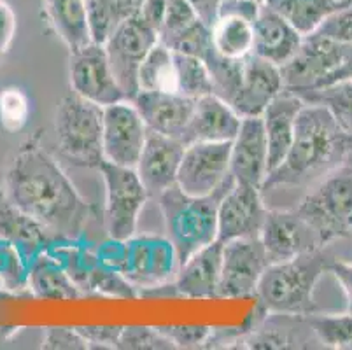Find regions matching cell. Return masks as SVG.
<instances>
[{
  "label": "cell",
  "instance_id": "obj_40",
  "mask_svg": "<svg viewBox=\"0 0 352 350\" xmlns=\"http://www.w3.org/2000/svg\"><path fill=\"white\" fill-rule=\"evenodd\" d=\"M200 19V14L195 6L188 0H166L165 19L160 30V43L166 44L168 41L186 30L188 27Z\"/></svg>",
  "mask_w": 352,
  "mask_h": 350
},
{
  "label": "cell",
  "instance_id": "obj_31",
  "mask_svg": "<svg viewBox=\"0 0 352 350\" xmlns=\"http://www.w3.org/2000/svg\"><path fill=\"white\" fill-rule=\"evenodd\" d=\"M94 43L105 44L121 23L137 14L142 0H86Z\"/></svg>",
  "mask_w": 352,
  "mask_h": 350
},
{
  "label": "cell",
  "instance_id": "obj_49",
  "mask_svg": "<svg viewBox=\"0 0 352 350\" xmlns=\"http://www.w3.org/2000/svg\"><path fill=\"white\" fill-rule=\"evenodd\" d=\"M188 2H191V4L195 6V9H197L198 14H200V18L204 19V21L212 25L214 18H216L219 0H188Z\"/></svg>",
  "mask_w": 352,
  "mask_h": 350
},
{
  "label": "cell",
  "instance_id": "obj_11",
  "mask_svg": "<svg viewBox=\"0 0 352 350\" xmlns=\"http://www.w3.org/2000/svg\"><path fill=\"white\" fill-rule=\"evenodd\" d=\"M158 41L160 35L135 14L121 23L104 44L126 100H133L139 95V69Z\"/></svg>",
  "mask_w": 352,
  "mask_h": 350
},
{
  "label": "cell",
  "instance_id": "obj_28",
  "mask_svg": "<svg viewBox=\"0 0 352 350\" xmlns=\"http://www.w3.org/2000/svg\"><path fill=\"white\" fill-rule=\"evenodd\" d=\"M43 8L47 23L70 53L94 43L86 0H43Z\"/></svg>",
  "mask_w": 352,
  "mask_h": 350
},
{
  "label": "cell",
  "instance_id": "obj_4",
  "mask_svg": "<svg viewBox=\"0 0 352 350\" xmlns=\"http://www.w3.org/2000/svg\"><path fill=\"white\" fill-rule=\"evenodd\" d=\"M233 184L235 179L230 175L225 184L209 197H190L177 184L160 195L166 237L174 243L179 265L217 240V208Z\"/></svg>",
  "mask_w": 352,
  "mask_h": 350
},
{
  "label": "cell",
  "instance_id": "obj_48",
  "mask_svg": "<svg viewBox=\"0 0 352 350\" xmlns=\"http://www.w3.org/2000/svg\"><path fill=\"white\" fill-rule=\"evenodd\" d=\"M329 274L337 278V282L340 284L342 291L345 294V300H347V308L345 312L352 316V263L340 261V259H333L331 265H329Z\"/></svg>",
  "mask_w": 352,
  "mask_h": 350
},
{
  "label": "cell",
  "instance_id": "obj_34",
  "mask_svg": "<svg viewBox=\"0 0 352 350\" xmlns=\"http://www.w3.org/2000/svg\"><path fill=\"white\" fill-rule=\"evenodd\" d=\"M30 261L8 237L0 235V291L20 294L28 289Z\"/></svg>",
  "mask_w": 352,
  "mask_h": 350
},
{
  "label": "cell",
  "instance_id": "obj_5",
  "mask_svg": "<svg viewBox=\"0 0 352 350\" xmlns=\"http://www.w3.org/2000/svg\"><path fill=\"white\" fill-rule=\"evenodd\" d=\"M56 144L63 158L82 168H100L104 158V107L70 93L54 116Z\"/></svg>",
  "mask_w": 352,
  "mask_h": 350
},
{
  "label": "cell",
  "instance_id": "obj_25",
  "mask_svg": "<svg viewBox=\"0 0 352 350\" xmlns=\"http://www.w3.org/2000/svg\"><path fill=\"white\" fill-rule=\"evenodd\" d=\"M242 118L235 109L217 95L201 96L195 100L193 116L182 142H232L239 131Z\"/></svg>",
  "mask_w": 352,
  "mask_h": 350
},
{
  "label": "cell",
  "instance_id": "obj_43",
  "mask_svg": "<svg viewBox=\"0 0 352 350\" xmlns=\"http://www.w3.org/2000/svg\"><path fill=\"white\" fill-rule=\"evenodd\" d=\"M316 34L331 39L335 43L352 46V0L345 8L333 12L324 23L318 28Z\"/></svg>",
  "mask_w": 352,
  "mask_h": 350
},
{
  "label": "cell",
  "instance_id": "obj_52",
  "mask_svg": "<svg viewBox=\"0 0 352 350\" xmlns=\"http://www.w3.org/2000/svg\"><path fill=\"white\" fill-rule=\"evenodd\" d=\"M261 2H263V0H261Z\"/></svg>",
  "mask_w": 352,
  "mask_h": 350
},
{
  "label": "cell",
  "instance_id": "obj_26",
  "mask_svg": "<svg viewBox=\"0 0 352 350\" xmlns=\"http://www.w3.org/2000/svg\"><path fill=\"white\" fill-rule=\"evenodd\" d=\"M302 41L303 35L294 30L283 16L265 4L261 6V11L254 21L252 54L268 60L274 65L283 67L298 51Z\"/></svg>",
  "mask_w": 352,
  "mask_h": 350
},
{
  "label": "cell",
  "instance_id": "obj_12",
  "mask_svg": "<svg viewBox=\"0 0 352 350\" xmlns=\"http://www.w3.org/2000/svg\"><path fill=\"white\" fill-rule=\"evenodd\" d=\"M69 81L72 93L102 107L126 100L104 44L91 43L70 53Z\"/></svg>",
  "mask_w": 352,
  "mask_h": 350
},
{
  "label": "cell",
  "instance_id": "obj_27",
  "mask_svg": "<svg viewBox=\"0 0 352 350\" xmlns=\"http://www.w3.org/2000/svg\"><path fill=\"white\" fill-rule=\"evenodd\" d=\"M0 235L8 237L20 247L30 265L37 256L46 252L53 243L62 240L16 207L6 197L4 189H0Z\"/></svg>",
  "mask_w": 352,
  "mask_h": 350
},
{
  "label": "cell",
  "instance_id": "obj_2",
  "mask_svg": "<svg viewBox=\"0 0 352 350\" xmlns=\"http://www.w3.org/2000/svg\"><path fill=\"white\" fill-rule=\"evenodd\" d=\"M349 131L331 112L318 104H305L296 121L289 153L265 179L261 191L280 186H314L324 175L344 165Z\"/></svg>",
  "mask_w": 352,
  "mask_h": 350
},
{
  "label": "cell",
  "instance_id": "obj_6",
  "mask_svg": "<svg viewBox=\"0 0 352 350\" xmlns=\"http://www.w3.org/2000/svg\"><path fill=\"white\" fill-rule=\"evenodd\" d=\"M294 208L309 221L324 247L352 237V170L342 165L329 172Z\"/></svg>",
  "mask_w": 352,
  "mask_h": 350
},
{
  "label": "cell",
  "instance_id": "obj_20",
  "mask_svg": "<svg viewBox=\"0 0 352 350\" xmlns=\"http://www.w3.org/2000/svg\"><path fill=\"white\" fill-rule=\"evenodd\" d=\"M230 173L239 184L263 188L268 175V140L261 116L242 118L232 140Z\"/></svg>",
  "mask_w": 352,
  "mask_h": 350
},
{
  "label": "cell",
  "instance_id": "obj_1",
  "mask_svg": "<svg viewBox=\"0 0 352 350\" xmlns=\"http://www.w3.org/2000/svg\"><path fill=\"white\" fill-rule=\"evenodd\" d=\"M6 197L53 235L81 240L95 207L81 197L58 162L41 146L39 135L12 156L4 181Z\"/></svg>",
  "mask_w": 352,
  "mask_h": 350
},
{
  "label": "cell",
  "instance_id": "obj_23",
  "mask_svg": "<svg viewBox=\"0 0 352 350\" xmlns=\"http://www.w3.org/2000/svg\"><path fill=\"white\" fill-rule=\"evenodd\" d=\"M147 130L184 140L195 100L175 91H139L133 98Z\"/></svg>",
  "mask_w": 352,
  "mask_h": 350
},
{
  "label": "cell",
  "instance_id": "obj_47",
  "mask_svg": "<svg viewBox=\"0 0 352 350\" xmlns=\"http://www.w3.org/2000/svg\"><path fill=\"white\" fill-rule=\"evenodd\" d=\"M165 11L166 0H142V4H140L139 11H137V16L142 19L147 27L153 28L160 35L163 19H165Z\"/></svg>",
  "mask_w": 352,
  "mask_h": 350
},
{
  "label": "cell",
  "instance_id": "obj_18",
  "mask_svg": "<svg viewBox=\"0 0 352 350\" xmlns=\"http://www.w3.org/2000/svg\"><path fill=\"white\" fill-rule=\"evenodd\" d=\"M267 214L261 189L235 182L217 208V240L225 243L236 239H258Z\"/></svg>",
  "mask_w": 352,
  "mask_h": 350
},
{
  "label": "cell",
  "instance_id": "obj_45",
  "mask_svg": "<svg viewBox=\"0 0 352 350\" xmlns=\"http://www.w3.org/2000/svg\"><path fill=\"white\" fill-rule=\"evenodd\" d=\"M88 342L89 349H118L121 338V326H78L76 327Z\"/></svg>",
  "mask_w": 352,
  "mask_h": 350
},
{
  "label": "cell",
  "instance_id": "obj_50",
  "mask_svg": "<svg viewBox=\"0 0 352 350\" xmlns=\"http://www.w3.org/2000/svg\"><path fill=\"white\" fill-rule=\"evenodd\" d=\"M344 79H352V46H345V58L340 69L333 74L328 85H333L337 81H344ZM326 85V86H328Z\"/></svg>",
  "mask_w": 352,
  "mask_h": 350
},
{
  "label": "cell",
  "instance_id": "obj_51",
  "mask_svg": "<svg viewBox=\"0 0 352 350\" xmlns=\"http://www.w3.org/2000/svg\"><path fill=\"white\" fill-rule=\"evenodd\" d=\"M344 166L352 170V133H349V144H347V153L344 158Z\"/></svg>",
  "mask_w": 352,
  "mask_h": 350
},
{
  "label": "cell",
  "instance_id": "obj_35",
  "mask_svg": "<svg viewBox=\"0 0 352 350\" xmlns=\"http://www.w3.org/2000/svg\"><path fill=\"white\" fill-rule=\"evenodd\" d=\"M175 76H177V93L188 96L191 100H198L201 96L214 93L212 79L204 60L190 54L174 53Z\"/></svg>",
  "mask_w": 352,
  "mask_h": 350
},
{
  "label": "cell",
  "instance_id": "obj_10",
  "mask_svg": "<svg viewBox=\"0 0 352 350\" xmlns=\"http://www.w3.org/2000/svg\"><path fill=\"white\" fill-rule=\"evenodd\" d=\"M47 252L63 263L82 294H105V296L114 298L139 296L137 289L123 275L114 270L105 268L98 261L97 252L85 249L81 240L62 239L53 243Z\"/></svg>",
  "mask_w": 352,
  "mask_h": 350
},
{
  "label": "cell",
  "instance_id": "obj_38",
  "mask_svg": "<svg viewBox=\"0 0 352 350\" xmlns=\"http://www.w3.org/2000/svg\"><path fill=\"white\" fill-rule=\"evenodd\" d=\"M30 118V100L27 93L16 86L0 89V127L9 133L20 131Z\"/></svg>",
  "mask_w": 352,
  "mask_h": 350
},
{
  "label": "cell",
  "instance_id": "obj_42",
  "mask_svg": "<svg viewBox=\"0 0 352 350\" xmlns=\"http://www.w3.org/2000/svg\"><path fill=\"white\" fill-rule=\"evenodd\" d=\"M160 331L174 343L175 349H195L210 343L214 327L207 326H160Z\"/></svg>",
  "mask_w": 352,
  "mask_h": 350
},
{
  "label": "cell",
  "instance_id": "obj_29",
  "mask_svg": "<svg viewBox=\"0 0 352 350\" xmlns=\"http://www.w3.org/2000/svg\"><path fill=\"white\" fill-rule=\"evenodd\" d=\"M28 291L39 300L63 301L82 296L67 268L51 252H43L34 259L28 275Z\"/></svg>",
  "mask_w": 352,
  "mask_h": 350
},
{
  "label": "cell",
  "instance_id": "obj_9",
  "mask_svg": "<svg viewBox=\"0 0 352 350\" xmlns=\"http://www.w3.org/2000/svg\"><path fill=\"white\" fill-rule=\"evenodd\" d=\"M344 58L345 44L335 43L316 32L307 35L298 51L280 67L284 88L293 93L322 88L340 69Z\"/></svg>",
  "mask_w": 352,
  "mask_h": 350
},
{
  "label": "cell",
  "instance_id": "obj_33",
  "mask_svg": "<svg viewBox=\"0 0 352 350\" xmlns=\"http://www.w3.org/2000/svg\"><path fill=\"white\" fill-rule=\"evenodd\" d=\"M305 104L322 105L331 112L337 123L345 131L352 133V79H344L333 85L322 86L310 91L296 93Z\"/></svg>",
  "mask_w": 352,
  "mask_h": 350
},
{
  "label": "cell",
  "instance_id": "obj_19",
  "mask_svg": "<svg viewBox=\"0 0 352 350\" xmlns=\"http://www.w3.org/2000/svg\"><path fill=\"white\" fill-rule=\"evenodd\" d=\"M223 265V242L214 240L198 252H195L186 263L179 266L174 282L163 287L147 291L146 294H168L190 300H209L217 298V287Z\"/></svg>",
  "mask_w": 352,
  "mask_h": 350
},
{
  "label": "cell",
  "instance_id": "obj_24",
  "mask_svg": "<svg viewBox=\"0 0 352 350\" xmlns=\"http://www.w3.org/2000/svg\"><path fill=\"white\" fill-rule=\"evenodd\" d=\"M303 105L302 96L284 88L261 114L268 140V173L274 172L289 153Z\"/></svg>",
  "mask_w": 352,
  "mask_h": 350
},
{
  "label": "cell",
  "instance_id": "obj_3",
  "mask_svg": "<svg viewBox=\"0 0 352 350\" xmlns=\"http://www.w3.org/2000/svg\"><path fill=\"white\" fill-rule=\"evenodd\" d=\"M333 259L331 250L321 247L287 261L268 265L256 291L259 308L267 314H314V289L329 270Z\"/></svg>",
  "mask_w": 352,
  "mask_h": 350
},
{
  "label": "cell",
  "instance_id": "obj_15",
  "mask_svg": "<svg viewBox=\"0 0 352 350\" xmlns=\"http://www.w3.org/2000/svg\"><path fill=\"white\" fill-rule=\"evenodd\" d=\"M147 127L132 100L104 107V158L135 168L147 139Z\"/></svg>",
  "mask_w": 352,
  "mask_h": 350
},
{
  "label": "cell",
  "instance_id": "obj_32",
  "mask_svg": "<svg viewBox=\"0 0 352 350\" xmlns=\"http://www.w3.org/2000/svg\"><path fill=\"white\" fill-rule=\"evenodd\" d=\"M139 91H175L177 93V76H175L174 51L163 43L156 44L144 58L139 69Z\"/></svg>",
  "mask_w": 352,
  "mask_h": 350
},
{
  "label": "cell",
  "instance_id": "obj_13",
  "mask_svg": "<svg viewBox=\"0 0 352 350\" xmlns=\"http://www.w3.org/2000/svg\"><path fill=\"white\" fill-rule=\"evenodd\" d=\"M232 142H193L186 146L177 173V188L190 197H209L230 173Z\"/></svg>",
  "mask_w": 352,
  "mask_h": 350
},
{
  "label": "cell",
  "instance_id": "obj_39",
  "mask_svg": "<svg viewBox=\"0 0 352 350\" xmlns=\"http://www.w3.org/2000/svg\"><path fill=\"white\" fill-rule=\"evenodd\" d=\"M170 47L174 53L190 54V56H197L200 60H206L207 54L214 50L212 44V30L210 25L204 19H197L191 27L186 30L175 35L172 41L165 44Z\"/></svg>",
  "mask_w": 352,
  "mask_h": 350
},
{
  "label": "cell",
  "instance_id": "obj_16",
  "mask_svg": "<svg viewBox=\"0 0 352 350\" xmlns=\"http://www.w3.org/2000/svg\"><path fill=\"white\" fill-rule=\"evenodd\" d=\"M261 6V0H219L210 25L216 53L232 60H244L252 54L254 21Z\"/></svg>",
  "mask_w": 352,
  "mask_h": 350
},
{
  "label": "cell",
  "instance_id": "obj_36",
  "mask_svg": "<svg viewBox=\"0 0 352 350\" xmlns=\"http://www.w3.org/2000/svg\"><path fill=\"white\" fill-rule=\"evenodd\" d=\"M307 324L319 340L321 347L326 349L352 350V316L345 312L344 316L331 314H309L305 316Z\"/></svg>",
  "mask_w": 352,
  "mask_h": 350
},
{
  "label": "cell",
  "instance_id": "obj_30",
  "mask_svg": "<svg viewBox=\"0 0 352 350\" xmlns=\"http://www.w3.org/2000/svg\"><path fill=\"white\" fill-rule=\"evenodd\" d=\"M351 0H263V4L283 16L296 32L307 35L318 32L326 19L345 8Z\"/></svg>",
  "mask_w": 352,
  "mask_h": 350
},
{
  "label": "cell",
  "instance_id": "obj_41",
  "mask_svg": "<svg viewBox=\"0 0 352 350\" xmlns=\"http://www.w3.org/2000/svg\"><path fill=\"white\" fill-rule=\"evenodd\" d=\"M118 349L124 350H165L175 349L174 343L166 338L158 327L126 326L123 327Z\"/></svg>",
  "mask_w": 352,
  "mask_h": 350
},
{
  "label": "cell",
  "instance_id": "obj_7",
  "mask_svg": "<svg viewBox=\"0 0 352 350\" xmlns=\"http://www.w3.org/2000/svg\"><path fill=\"white\" fill-rule=\"evenodd\" d=\"M105 182L104 226L109 239L128 240L137 233L140 212L149 198L135 168L104 162L98 168Z\"/></svg>",
  "mask_w": 352,
  "mask_h": 350
},
{
  "label": "cell",
  "instance_id": "obj_37",
  "mask_svg": "<svg viewBox=\"0 0 352 350\" xmlns=\"http://www.w3.org/2000/svg\"><path fill=\"white\" fill-rule=\"evenodd\" d=\"M209 69L210 79H212L214 95L223 98L232 105L233 98L236 96L242 83V74H244V60H232V58L221 56L216 50L210 51L204 60Z\"/></svg>",
  "mask_w": 352,
  "mask_h": 350
},
{
  "label": "cell",
  "instance_id": "obj_14",
  "mask_svg": "<svg viewBox=\"0 0 352 350\" xmlns=\"http://www.w3.org/2000/svg\"><path fill=\"white\" fill-rule=\"evenodd\" d=\"M267 266V252L259 237L225 242L217 298L256 296Z\"/></svg>",
  "mask_w": 352,
  "mask_h": 350
},
{
  "label": "cell",
  "instance_id": "obj_21",
  "mask_svg": "<svg viewBox=\"0 0 352 350\" xmlns=\"http://www.w3.org/2000/svg\"><path fill=\"white\" fill-rule=\"evenodd\" d=\"M184 149L186 144L182 140L158 131H147L146 144L135 170L149 197L158 198L162 193L177 184V173Z\"/></svg>",
  "mask_w": 352,
  "mask_h": 350
},
{
  "label": "cell",
  "instance_id": "obj_44",
  "mask_svg": "<svg viewBox=\"0 0 352 350\" xmlns=\"http://www.w3.org/2000/svg\"><path fill=\"white\" fill-rule=\"evenodd\" d=\"M43 349L85 350L89 349V345L76 327H47L44 331Z\"/></svg>",
  "mask_w": 352,
  "mask_h": 350
},
{
  "label": "cell",
  "instance_id": "obj_46",
  "mask_svg": "<svg viewBox=\"0 0 352 350\" xmlns=\"http://www.w3.org/2000/svg\"><path fill=\"white\" fill-rule=\"evenodd\" d=\"M16 30H18V19L12 6L6 0H0V69L4 65V60L14 43Z\"/></svg>",
  "mask_w": 352,
  "mask_h": 350
},
{
  "label": "cell",
  "instance_id": "obj_22",
  "mask_svg": "<svg viewBox=\"0 0 352 350\" xmlns=\"http://www.w3.org/2000/svg\"><path fill=\"white\" fill-rule=\"evenodd\" d=\"M284 89L280 67L268 60L249 54L244 62V74L232 107L240 118L261 116L275 96Z\"/></svg>",
  "mask_w": 352,
  "mask_h": 350
},
{
  "label": "cell",
  "instance_id": "obj_8",
  "mask_svg": "<svg viewBox=\"0 0 352 350\" xmlns=\"http://www.w3.org/2000/svg\"><path fill=\"white\" fill-rule=\"evenodd\" d=\"M179 258L168 237L133 235L121 242L120 272L142 294L174 282L179 272Z\"/></svg>",
  "mask_w": 352,
  "mask_h": 350
},
{
  "label": "cell",
  "instance_id": "obj_17",
  "mask_svg": "<svg viewBox=\"0 0 352 350\" xmlns=\"http://www.w3.org/2000/svg\"><path fill=\"white\" fill-rule=\"evenodd\" d=\"M259 239L263 242L268 265L324 247L316 230L294 207L289 210H268Z\"/></svg>",
  "mask_w": 352,
  "mask_h": 350
}]
</instances>
